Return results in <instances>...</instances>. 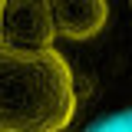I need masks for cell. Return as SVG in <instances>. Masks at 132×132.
I'll list each match as a JSON object with an SVG mask.
<instances>
[{
    "label": "cell",
    "instance_id": "7a4b0ae2",
    "mask_svg": "<svg viewBox=\"0 0 132 132\" xmlns=\"http://www.w3.org/2000/svg\"><path fill=\"white\" fill-rule=\"evenodd\" d=\"M56 40L50 0H3L0 7V46L50 50Z\"/></svg>",
    "mask_w": 132,
    "mask_h": 132
},
{
    "label": "cell",
    "instance_id": "5b68a950",
    "mask_svg": "<svg viewBox=\"0 0 132 132\" xmlns=\"http://www.w3.org/2000/svg\"><path fill=\"white\" fill-rule=\"evenodd\" d=\"M0 7H3V0H0Z\"/></svg>",
    "mask_w": 132,
    "mask_h": 132
},
{
    "label": "cell",
    "instance_id": "3957f363",
    "mask_svg": "<svg viewBox=\"0 0 132 132\" xmlns=\"http://www.w3.org/2000/svg\"><path fill=\"white\" fill-rule=\"evenodd\" d=\"M50 13H53L56 36L82 43L106 30L109 3L106 0H50Z\"/></svg>",
    "mask_w": 132,
    "mask_h": 132
},
{
    "label": "cell",
    "instance_id": "277c9868",
    "mask_svg": "<svg viewBox=\"0 0 132 132\" xmlns=\"http://www.w3.org/2000/svg\"><path fill=\"white\" fill-rule=\"evenodd\" d=\"M86 132H132V116L129 109H116L109 116H99Z\"/></svg>",
    "mask_w": 132,
    "mask_h": 132
},
{
    "label": "cell",
    "instance_id": "6da1fadb",
    "mask_svg": "<svg viewBox=\"0 0 132 132\" xmlns=\"http://www.w3.org/2000/svg\"><path fill=\"white\" fill-rule=\"evenodd\" d=\"M76 116V79L56 46H0V132H63Z\"/></svg>",
    "mask_w": 132,
    "mask_h": 132
}]
</instances>
